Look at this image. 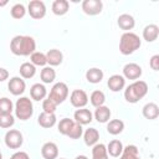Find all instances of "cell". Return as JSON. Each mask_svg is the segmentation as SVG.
<instances>
[{"mask_svg":"<svg viewBox=\"0 0 159 159\" xmlns=\"http://www.w3.org/2000/svg\"><path fill=\"white\" fill-rule=\"evenodd\" d=\"M70 102L76 108H84L88 103V96L83 89H75L70 96Z\"/></svg>","mask_w":159,"mask_h":159,"instance_id":"10","label":"cell"},{"mask_svg":"<svg viewBox=\"0 0 159 159\" xmlns=\"http://www.w3.org/2000/svg\"><path fill=\"white\" fill-rule=\"evenodd\" d=\"M7 0H0V7H2V6H6L7 5Z\"/></svg>","mask_w":159,"mask_h":159,"instance_id":"42","label":"cell"},{"mask_svg":"<svg viewBox=\"0 0 159 159\" xmlns=\"http://www.w3.org/2000/svg\"><path fill=\"white\" fill-rule=\"evenodd\" d=\"M107 86L112 92H119L125 86V78L122 75H112L107 81Z\"/></svg>","mask_w":159,"mask_h":159,"instance_id":"14","label":"cell"},{"mask_svg":"<svg viewBox=\"0 0 159 159\" xmlns=\"http://www.w3.org/2000/svg\"><path fill=\"white\" fill-rule=\"evenodd\" d=\"M60 159H65V158H60Z\"/></svg>","mask_w":159,"mask_h":159,"instance_id":"45","label":"cell"},{"mask_svg":"<svg viewBox=\"0 0 159 159\" xmlns=\"http://www.w3.org/2000/svg\"><path fill=\"white\" fill-rule=\"evenodd\" d=\"M0 159H2V153H1V149H0Z\"/></svg>","mask_w":159,"mask_h":159,"instance_id":"44","label":"cell"},{"mask_svg":"<svg viewBox=\"0 0 159 159\" xmlns=\"http://www.w3.org/2000/svg\"><path fill=\"white\" fill-rule=\"evenodd\" d=\"M68 97V87L65 82H57L52 86L50 94H48V99H51L56 106L63 103Z\"/></svg>","mask_w":159,"mask_h":159,"instance_id":"5","label":"cell"},{"mask_svg":"<svg viewBox=\"0 0 159 159\" xmlns=\"http://www.w3.org/2000/svg\"><path fill=\"white\" fill-rule=\"evenodd\" d=\"M89 101H91V104L94 106L96 108L97 107H101V106H104V102H106V94L99 91V89H96L91 93L89 96Z\"/></svg>","mask_w":159,"mask_h":159,"instance_id":"31","label":"cell"},{"mask_svg":"<svg viewBox=\"0 0 159 159\" xmlns=\"http://www.w3.org/2000/svg\"><path fill=\"white\" fill-rule=\"evenodd\" d=\"M15 123V117L12 114H0V128H11Z\"/></svg>","mask_w":159,"mask_h":159,"instance_id":"36","label":"cell"},{"mask_svg":"<svg viewBox=\"0 0 159 159\" xmlns=\"http://www.w3.org/2000/svg\"><path fill=\"white\" fill-rule=\"evenodd\" d=\"M27 11L32 19L40 20L46 15V5L41 0H32L27 5Z\"/></svg>","mask_w":159,"mask_h":159,"instance_id":"7","label":"cell"},{"mask_svg":"<svg viewBox=\"0 0 159 159\" xmlns=\"http://www.w3.org/2000/svg\"><path fill=\"white\" fill-rule=\"evenodd\" d=\"M106 148H107L108 155H111V157H113V158H117V157H119V155L122 154L124 147H123V144H122L120 140L113 139V140H111V142L108 143V145H107Z\"/></svg>","mask_w":159,"mask_h":159,"instance_id":"25","label":"cell"},{"mask_svg":"<svg viewBox=\"0 0 159 159\" xmlns=\"http://www.w3.org/2000/svg\"><path fill=\"white\" fill-rule=\"evenodd\" d=\"M142 73H143L142 67H140L138 63L130 62V63H127V65L123 67V77L127 78V80L137 81V80L142 76Z\"/></svg>","mask_w":159,"mask_h":159,"instance_id":"11","label":"cell"},{"mask_svg":"<svg viewBox=\"0 0 159 159\" xmlns=\"http://www.w3.org/2000/svg\"><path fill=\"white\" fill-rule=\"evenodd\" d=\"M103 76H104L103 71L98 67H92V68L87 70V72H86V80L89 83H93V84L99 83L103 80Z\"/></svg>","mask_w":159,"mask_h":159,"instance_id":"22","label":"cell"},{"mask_svg":"<svg viewBox=\"0 0 159 159\" xmlns=\"http://www.w3.org/2000/svg\"><path fill=\"white\" fill-rule=\"evenodd\" d=\"M15 117L20 120H27L34 114V104L29 97H20L15 103Z\"/></svg>","mask_w":159,"mask_h":159,"instance_id":"4","label":"cell"},{"mask_svg":"<svg viewBox=\"0 0 159 159\" xmlns=\"http://www.w3.org/2000/svg\"><path fill=\"white\" fill-rule=\"evenodd\" d=\"M10 14H11V16H12L14 19H16V20L22 19V17L25 16V14H26V7H25L22 4H15V5L11 7Z\"/></svg>","mask_w":159,"mask_h":159,"instance_id":"35","label":"cell"},{"mask_svg":"<svg viewBox=\"0 0 159 159\" xmlns=\"http://www.w3.org/2000/svg\"><path fill=\"white\" fill-rule=\"evenodd\" d=\"M7 88L10 91L11 94L14 96H20L25 92L26 89V83L24 81V78L19 77V76H15V77H11L9 80V83H7Z\"/></svg>","mask_w":159,"mask_h":159,"instance_id":"9","label":"cell"},{"mask_svg":"<svg viewBox=\"0 0 159 159\" xmlns=\"http://www.w3.org/2000/svg\"><path fill=\"white\" fill-rule=\"evenodd\" d=\"M75 159H88V158H87L86 155H77Z\"/></svg>","mask_w":159,"mask_h":159,"instance_id":"43","label":"cell"},{"mask_svg":"<svg viewBox=\"0 0 159 159\" xmlns=\"http://www.w3.org/2000/svg\"><path fill=\"white\" fill-rule=\"evenodd\" d=\"M36 50V41L31 36L16 35L10 42V51L16 56H31Z\"/></svg>","mask_w":159,"mask_h":159,"instance_id":"1","label":"cell"},{"mask_svg":"<svg viewBox=\"0 0 159 159\" xmlns=\"http://www.w3.org/2000/svg\"><path fill=\"white\" fill-rule=\"evenodd\" d=\"M46 94H47V91L42 83H35L30 88V96L34 101H42L45 99Z\"/></svg>","mask_w":159,"mask_h":159,"instance_id":"21","label":"cell"},{"mask_svg":"<svg viewBox=\"0 0 159 159\" xmlns=\"http://www.w3.org/2000/svg\"><path fill=\"white\" fill-rule=\"evenodd\" d=\"M92 159H109L107 148L102 143H97L92 148Z\"/></svg>","mask_w":159,"mask_h":159,"instance_id":"29","label":"cell"},{"mask_svg":"<svg viewBox=\"0 0 159 159\" xmlns=\"http://www.w3.org/2000/svg\"><path fill=\"white\" fill-rule=\"evenodd\" d=\"M159 36V27L155 24H149L143 29V39L147 42H154Z\"/></svg>","mask_w":159,"mask_h":159,"instance_id":"16","label":"cell"},{"mask_svg":"<svg viewBox=\"0 0 159 159\" xmlns=\"http://www.w3.org/2000/svg\"><path fill=\"white\" fill-rule=\"evenodd\" d=\"M30 60H31V63L36 67V66H41V67H45L47 65V60H46V53L43 52H40V51H35L31 56H30Z\"/></svg>","mask_w":159,"mask_h":159,"instance_id":"32","label":"cell"},{"mask_svg":"<svg viewBox=\"0 0 159 159\" xmlns=\"http://www.w3.org/2000/svg\"><path fill=\"white\" fill-rule=\"evenodd\" d=\"M73 124H75V120L73 119H71V118H63V119L60 120V123L57 125V129H58V132L62 135H67Z\"/></svg>","mask_w":159,"mask_h":159,"instance_id":"33","label":"cell"},{"mask_svg":"<svg viewBox=\"0 0 159 159\" xmlns=\"http://www.w3.org/2000/svg\"><path fill=\"white\" fill-rule=\"evenodd\" d=\"M142 113H143V117L147 118V119H157L159 117V107L157 103H153V102H149L147 103L143 109H142Z\"/></svg>","mask_w":159,"mask_h":159,"instance_id":"19","label":"cell"},{"mask_svg":"<svg viewBox=\"0 0 159 159\" xmlns=\"http://www.w3.org/2000/svg\"><path fill=\"white\" fill-rule=\"evenodd\" d=\"M57 122V118L55 116V113H40L39 118H37V123L40 124V127L42 128H52Z\"/></svg>","mask_w":159,"mask_h":159,"instance_id":"18","label":"cell"},{"mask_svg":"<svg viewBox=\"0 0 159 159\" xmlns=\"http://www.w3.org/2000/svg\"><path fill=\"white\" fill-rule=\"evenodd\" d=\"M124 129V122L120 119H112L107 123V132L112 135H118Z\"/></svg>","mask_w":159,"mask_h":159,"instance_id":"26","label":"cell"},{"mask_svg":"<svg viewBox=\"0 0 159 159\" xmlns=\"http://www.w3.org/2000/svg\"><path fill=\"white\" fill-rule=\"evenodd\" d=\"M142 45L140 37L134 34V32H124L120 36L119 40V51L122 55L127 56V55H132L133 52H135Z\"/></svg>","mask_w":159,"mask_h":159,"instance_id":"3","label":"cell"},{"mask_svg":"<svg viewBox=\"0 0 159 159\" xmlns=\"http://www.w3.org/2000/svg\"><path fill=\"white\" fill-rule=\"evenodd\" d=\"M9 78V71L4 67H0V82H4Z\"/></svg>","mask_w":159,"mask_h":159,"instance_id":"41","label":"cell"},{"mask_svg":"<svg viewBox=\"0 0 159 159\" xmlns=\"http://www.w3.org/2000/svg\"><path fill=\"white\" fill-rule=\"evenodd\" d=\"M98 139H99V132L96 128H88L83 132V140L86 145L93 147L98 143Z\"/></svg>","mask_w":159,"mask_h":159,"instance_id":"20","label":"cell"},{"mask_svg":"<svg viewBox=\"0 0 159 159\" xmlns=\"http://www.w3.org/2000/svg\"><path fill=\"white\" fill-rule=\"evenodd\" d=\"M119 159H140L138 148L134 144H129L124 147L122 154L119 155Z\"/></svg>","mask_w":159,"mask_h":159,"instance_id":"27","label":"cell"},{"mask_svg":"<svg viewBox=\"0 0 159 159\" xmlns=\"http://www.w3.org/2000/svg\"><path fill=\"white\" fill-rule=\"evenodd\" d=\"M46 60H47V63L51 67L52 66H58L63 61V53L57 48H51L46 53Z\"/></svg>","mask_w":159,"mask_h":159,"instance_id":"17","label":"cell"},{"mask_svg":"<svg viewBox=\"0 0 159 159\" xmlns=\"http://www.w3.org/2000/svg\"><path fill=\"white\" fill-rule=\"evenodd\" d=\"M14 111V103L7 97L0 98V114H11Z\"/></svg>","mask_w":159,"mask_h":159,"instance_id":"34","label":"cell"},{"mask_svg":"<svg viewBox=\"0 0 159 159\" xmlns=\"http://www.w3.org/2000/svg\"><path fill=\"white\" fill-rule=\"evenodd\" d=\"M147 93H148L147 82L137 80V81L132 82L129 86H127V88L124 89V98L129 103H137L143 97H145Z\"/></svg>","mask_w":159,"mask_h":159,"instance_id":"2","label":"cell"},{"mask_svg":"<svg viewBox=\"0 0 159 159\" xmlns=\"http://www.w3.org/2000/svg\"><path fill=\"white\" fill-rule=\"evenodd\" d=\"M40 77H41V81L43 83H52L55 81V78H56V71L51 66H45L41 70Z\"/></svg>","mask_w":159,"mask_h":159,"instance_id":"30","label":"cell"},{"mask_svg":"<svg viewBox=\"0 0 159 159\" xmlns=\"http://www.w3.org/2000/svg\"><path fill=\"white\" fill-rule=\"evenodd\" d=\"M111 109L107 106H101L97 107L94 111V119L98 123H107L111 119Z\"/></svg>","mask_w":159,"mask_h":159,"instance_id":"23","label":"cell"},{"mask_svg":"<svg viewBox=\"0 0 159 159\" xmlns=\"http://www.w3.org/2000/svg\"><path fill=\"white\" fill-rule=\"evenodd\" d=\"M82 135H83V128H82V125L75 122V124L72 125V128H71V130L68 132L67 137L71 138V139H78V138H81Z\"/></svg>","mask_w":159,"mask_h":159,"instance_id":"37","label":"cell"},{"mask_svg":"<svg viewBox=\"0 0 159 159\" xmlns=\"http://www.w3.org/2000/svg\"><path fill=\"white\" fill-rule=\"evenodd\" d=\"M149 66H150V68L154 70V71H158V70H159V55H154V56L150 57V60H149Z\"/></svg>","mask_w":159,"mask_h":159,"instance_id":"39","label":"cell"},{"mask_svg":"<svg viewBox=\"0 0 159 159\" xmlns=\"http://www.w3.org/2000/svg\"><path fill=\"white\" fill-rule=\"evenodd\" d=\"M20 76L21 78H25V80H29V78H32L36 73V67L31 63V62H24L21 66H20Z\"/></svg>","mask_w":159,"mask_h":159,"instance_id":"28","label":"cell"},{"mask_svg":"<svg viewBox=\"0 0 159 159\" xmlns=\"http://www.w3.org/2000/svg\"><path fill=\"white\" fill-rule=\"evenodd\" d=\"M10 159H30V157H29V154H27L26 152L20 150V152L14 153V154L11 155V158H10Z\"/></svg>","mask_w":159,"mask_h":159,"instance_id":"40","label":"cell"},{"mask_svg":"<svg viewBox=\"0 0 159 159\" xmlns=\"http://www.w3.org/2000/svg\"><path fill=\"white\" fill-rule=\"evenodd\" d=\"M73 119H75L76 123L81 124V125H86V124H89L93 120V114L87 108H78L73 113Z\"/></svg>","mask_w":159,"mask_h":159,"instance_id":"12","label":"cell"},{"mask_svg":"<svg viewBox=\"0 0 159 159\" xmlns=\"http://www.w3.org/2000/svg\"><path fill=\"white\" fill-rule=\"evenodd\" d=\"M56 108H57V106L51 99L46 98V99L42 101V109H43L42 112H45V113H55Z\"/></svg>","mask_w":159,"mask_h":159,"instance_id":"38","label":"cell"},{"mask_svg":"<svg viewBox=\"0 0 159 159\" xmlns=\"http://www.w3.org/2000/svg\"><path fill=\"white\" fill-rule=\"evenodd\" d=\"M70 10V2L67 0H55L52 2V12L57 16L67 14Z\"/></svg>","mask_w":159,"mask_h":159,"instance_id":"24","label":"cell"},{"mask_svg":"<svg viewBox=\"0 0 159 159\" xmlns=\"http://www.w3.org/2000/svg\"><path fill=\"white\" fill-rule=\"evenodd\" d=\"M5 144L7 148L10 149H19L22 143H24V137H22V133L17 129H10L6 132L5 134Z\"/></svg>","mask_w":159,"mask_h":159,"instance_id":"6","label":"cell"},{"mask_svg":"<svg viewBox=\"0 0 159 159\" xmlns=\"http://www.w3.org/2000/svg\"><path fill=\"white\" fill-rule=\"evenodd\" d=\"M41 155L43 159H57L58 147L53 142H47L41 147Z\"/></svg>","mask_w":159,"mask_h":159,"instance_id":"13","label":"cell"},{"mask_svg":"<svg viewBox=\"0 0 159 159\" xmlns=\"http://www.w3.org/2000/svg\"><path fill=\"white\" fill-rule=\"evenodd\" d=\"M117 25L119 26V29L124 30L125 32H129L135 26V20L129 14H122L117 19Z\"/></svg>","mask_w":159,"mask_h":159,"instance_id":"15","label":"cell"},{"mask_svg":"<svg viewBox=\"0 0 159 159\" xmlns=\"http://www.w3.org/2000/svg\"><path fill=\"white\" fill-rule=\"evenodd\" d=\"M103 2L101 0H83L82 1V10L86 15L94 16L102 12Z\"/></svg>","mask_w":159,"mask_h":159,"instance_id":"8","label":"cell"}]
</instances>
